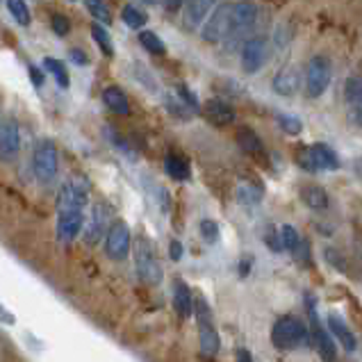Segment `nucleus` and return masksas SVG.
<instances>
[{
	"mask_svg": "<svg viewBox=\"0 0 362 362\" xmlns=\"http://www.w3.org/2000/svg\"><path fill=\"white\" fill-rule=\"evenodd\" d=\"M235 36V28H233V3L219 5L210 21L203 28V39L208 43H219Z\"/></svg>",
	"mask_w": 362,
	"mask_h": 362,
	"instance_id": "obj_6",
	"label": "nucleus"
},
{
	"mask_svg": "<svg viewBox=\"0 0 362 362\" xmlns=\"http://www.w3.org/2000/svg\"><path fill=\"white\" fill-rule=\"evenodd\" d=\"M201 235L205 237V242H210V244L217 242V239H219V226H217V221L203 219V221H201Z\"/></svg>",
	"mask_w": 362,
	"mask_h": 362,
	"instance_id": "obj_34",
	"label": "nucleus"
},
{
	"mask_svg": "<svg viewBox=\"0 0 362 362\" xmlns=\"http://www.w3.org/2000/svg\"><path fill=\"white\" fill-rule=\"evenodd\" d=\"M43 66H46V71L57 80V85H60L62 89H69V85H71L69 73H66L64 64L60 60H55V57H46V60H43Z\"/></svg>",
	"mask_w": 362,
	"mask_h": 362,
	"instance_id": "obj_24",
	"label": "nucleus"
},
{
	"mask_svg": "<svg viewBox=\"0 0 362 362\" xmlns=\"http://www.w3.org/2000/svg\"><path fill=\"white\" fill-rule=\"evenodd\" d=\"M267 62V41L255 36L248 39L242 48V66L246 73H257Z\"/></svg>",
	"mask_w": 362,
	"mask_h": 362,
	"instance_id": "obj_9",
	"label": "nucleus"
},
{
	"mask_svg": "<svg viewBox=\"0 0 362 362\" xmlns=\"http://www.w3.org/2000/svg\"><path fill=\"white\" fill-rule=\"evenodd\" d=\"M278 123H280V128L287 132V135H299V132L303 130L301 119H297V116H290V114H280Z\"/></svg>",
	"mask_w": 362,
	"mask_h": 362,
	"instance_id": "obj_33",
	"label": "nucleus"
},
{
	"mask_svg": "<svg viewBox=\"0 0 362 362\" xmlns=\"http://www.w3.org/2000/svg\"><path fill=\"white\" fill-rule=\"evenodd\" d=\"M57 169H60V160H57V149L53 142H39L34 146L32 153V171L36 180L48 184L55 180Z\"/></svg>",
	"mask_w": 362,
	"mask_h": 362,
	"instance_id": "obj_5",
	"label": "nucleus"
},
{
	"mask_svg": "<svg viewBox=\"0 0 362 362\" xmlns=\"http://www.w3.org/2000/svg\"><path fill=\"white\" fill-rule=\"evenodd\" d=\"M92 36H94V41L98 43L100 50H103V53H105L107 57H112V55H114L112 39H109L107 30H105V28H103L100 23H94V25H92Z\"/></svg>",
	"mask_w": 362,
	"mask_h": 362,
	"instance_id": "obj_30",
	"label": "nucleus"
},
{
	"mask_svg": "<svg viewBox=\"0 0 362 362\" xmlns=\"http://www.w3.org/2000/svg\"><path fill=\"white\" fill-rule=\"evenodd\" d=\"M212 5H214V0H187V3H184V23L189 28H196L205 17H208Z\"/></svg>",
	"mask_w": 362,
	"mask_h": 362,
	"instance_id": "obj_18",
	"label": "nucleus"
},
{
	"mask_svg": "<svg viewBox=\"0 0 362 362\" xmlns=\"http://www.w3.org/2000/svg\"><path fill=\"white\" fill-rule=\"evenodd\" d=\"M7 10L19 25H30V10H28L25 0H7Z\"/></svg>",
	"mask_w": 362,
	"mask_h": 362,
	"instance_id": "obj_29",
	"label": "nucleus"
},
{
	"mask_svg": "<svg viewBox=\"0 0 362 362\" xmlns=\"http://www.w3.org/2000/svg\"><path fill=\"white\" fill-rule=\"evenodd\" d=\"M139 43L149 50V53H153V55H164L167 53V46H164V41L160 39L158 34L155 32H151V30H142L139 32Z\"/></svg>",
	"mask_w": 362,
	"mask_h": 362,
	"instance_id": "obj_27",
	"label": "nucleus"
},
{
	"mask_svg": "<svg viewBox=\"0 0 362 362\" xmlns=\"http://www.w3.org/2000/svg\"><path fill=\"white\" fill-rule=\"evenodd\" d=\"M144 3H149V5H153V3H158V0H144Z\"/></svg>",
	"mask_w": 362,
	"mask_h": 362,
	"instance_id": "obj_44",
	"label": "nucleus"
},
{
	"mask_svg": "<svg viewBox=\"0 0 362 362\" xmlns=\"http://www.w3.org/2000/svg\"><path fill=\"white\" fill-rule=\"evenodd\" d=\"M271 342L278 351H294L308 342V328L297 317H280L271 328Z\"/></svg>",
	"mask_w": 362,
	"mask_h": 362,
	"instance_id": "obj_2",
	"label": "nucleus"
},
{
	"mask_svg": "<svg viewBox=\"0 0 362 362\" xmlns=\"http://www.w3.org/2000/svg\"><path fill=\"white\" fill-rule=\"evenodd\" d=\"M301 201L310 210H326L328 208V194L317 184H303L301 187Z\"/></svg>",
	"mask_w": 362,
	"mask_h": 362,
	"instance_id": "obj_21",
	"label": "nucleus"
},
{
	"mask_svg": "<svg viewBox=\"0 0 362 362\" xmlns=\"http://www.w3.org/2000/svg\"><path fill=\"white\" fill-rule=\"evenodd\" d=\"M299 164L306 169V171H337L339 169V158L337 153L326 144H312L301 149L297 155Z\"/></svg>",
	"mask_w": 362,
	"mask_h": 362,
	"instance_id": "obj_4",
	"label": "nucleus"
},
{
	"mask_svg": "<svg viewBox=\"0 0 362 362\" xmlns=\"http://www.w3.org/2000/svg\"><path fill=\"white\" fill-rule=\"evenodd\" d=\"M330 85V62L317 55L306 66V94L310 98H319Z\"/></svg>",
	"mask_w": 362,
	"mask_h": 362,
	"instance_id": "obj_8",
	"label": "nucleus"
},
{
	"mask_svg": "<svg viewBox=\"0 0 362 362\" xmlns=\"http://www.w3.org/2000/svg\"><path fill=\"white\" fill-rule=\"evenodd\" d=\"M264 244L271 248V251H283V244H280V235H276V233H267L264 235Z\"/></svg>",
	"mask_w": 362,
	"mask_h": 362,
	"instance_id": "obj_38",
	"label": "nucleus"
},
{
	"mask_svg": "<svg viewBox=\"0 0 362 362\" xmlns=\"http://www.w3.org/2000/svg\"><path fill=\"white\" fill-rule=\"evenodd\" d=\"M132 253H135V267L139 278L149 285H158L162 280V267L158 262V255H155V248L151 239L146 237L144 233H139L132 244Z\"/></svg>",
	"mask_w": 362,
	"mask_h": 362,
	"instance_id": "obj_1",
	"label": "nucleus"
},
{
	"mask_svg": "<svg viewBox=\"0 0 362 362\" xmlns=\"http://www.w3.org/2000/svg\"><path fill=\"white\" fill-rule=\"evenodd\" d=\"M303 237L299 235V231L290 224H285L283 228H280V244H283L285 251H290V253H297L299 246H301Z\"/></svg>",
	"mask_w": 362,
	"mask_h": 362,
	"instance_id": "obj_25",
	"label": "nucleus"
},
{
	"mask_svg": "<svg viewBox=\"0 0 362 362\" xmlns=\"http://www.w3.org/2000/svg\"><path fill=\"white\" fill-rule=\"evenodd\" d=\"M194 315L198 321V342H201V351L205 356H217L219 351V332L214 330V321H212V312L208 301L203 297H196L194 301Z\"/></svg>",
	"mask_w": 362,
	"mask_h": 362,
	"instance_id": "obj_3",
	"label": "nucleus"
},
{
	"mask_svg": "<svg viewBox=\"0 0 362 362\" xmlns=\"http://www.w3.org/2000/svg\"><path fill=\"white\" fill-rule=\"evenodd\" d=\"M203 112H205V116H208V121L214 123V125H219V128H224V125H231L235 121L233 107L228 105V103L219 100V98H212V100L205 103Z\"/></svg>",
	"mask_w": 362,
	"mask_h": 362,
	"instance_id": "obj_15",
	"label": "nucleus"
},
{
	"mask_svg": "<svg viewBox=\"0 0 362 362\" xmlns=\"http://www.w3.org/2000/svg\"><path fill=\"white\" fill-rule=\"evenodd\" d=\"M85 3H87L89 14L98 21V23H105V25L112 23V12H109V7L103 3V0H85Z\"/></svg>",
	"mask_w": 362,
	"mask_h": 362,
	"instance_id": "obj_28",
	"label": "nucleus"
},
{
	"mask_svg": "<svg viewBox=\"0 0 362 362\" xmlns=\"http://www.w3.org/2000/svg\"><path fill=\"white\" fill-rule=\"evenodd\" d=\"M175 94L180 96V100L191 109V112H198V98L187 89V87H184V85H178V87H175Z\"/></svg>",
	"mask_w": 362,
	"mask_h": 362,
	"instance_id": "obj_35",
	"label": "nucleus"
},
{
	"mask_svg": "<svg viewBox=\"0 0 362 362\" xmlns=\"http://www.w3.org/2000/svg\"><path fill=\"white\" fill-rule=\"evenodd\" d=\"M121 19L125 21V25L132 28V30H139V28H144L146 21H149V17H146V14L139 10V7H135V5H125Z\"/></svg>",
	"mask_w": 362,
	"mask_h": 362,
	"instance_id": "obj_26",
	"label": "nucleus"
},
{
	"mask_svg": "<svg viewBox=\"0 0 362 362\" xmlns=\"http://www.w3.org/2000/svg\"><path fill=\"white\" fill-rule=\"evenodd\" d=\"M53 30H55L57 36H66V32H69V21H66V17L55 14L53 17Z\"/></svg>",
	"mask_w": 362,
	"mask_h": 362,
	"instance_id": "obj_36",
	"label": "nucleus"
},
{
	"mask_svg": "<svg viewBox=\"0 0 362 362\" xmlns=\"http://www.w3.org/2000/svg\"><path fill=\"white\" fill-rule=\"evenodd\" d=\"M164 171L169 173V178L178 180V182L189 180V175H191L187 160H184L182 155H178V153H169L164 158Z\"/></svg>",
	"mask_w": 362,
	"mask_h": 362,
	"instance_id": "obj_19",
	"label": "nucleus"
},
{
	"mask_svg": "<svg viewBox=\"0 0 362 362\" xmlns=\"http://www.w3.org/2000/svg\"><path fill=\"white\" fill-rule=\"evenodd\" d=\"M107 217H109V210L103 203H96L92 208L89 221L83 226L85 242L89 244V246H94V244H98L103 239V233H105V228H107Z\"/></svg>",
	"mask_w": 362,
	"mask_h": 362,
	"instance_id": "obj_12",
	"label": "nucleus"
},
{
	"mask_svg": "<svg viewBox=\"0 0 362 362\" xmlns=\"http://www.w3.org/2000/svg\"><path fill=\"white\" fill-rule=\"evenodd\" d=\"M28 71H30V78H32V83H34L36 87H41V83H43V76H41V71L36 69V66H30V69H28Z\"/></svg>",
	"mask_w": 362,
	"mask_h": 362,
	"instance_id": "obj_40",
	"label": "nucleus"
},
{
	"mask_svg": "<svg viewBox=\"0 0 362 362\" xmlns=\"http://www.w3.org/2000/svg\"><path fill=\"white\" fill-rule=\"evenodd\" d=\"M299 87H301V73L299 69H294V66H285V69H280L276 73V78H273V92L280 96L297 94Z\"/></svg>",
	"mask_w": 362,
	"mask_h": 362,
	"instance_id": "obj_14",
	"label": "nucleus"
},
{
	"mask_svg": "<svg viewBox=\"0 0 362 362\" xmlns=\"http://www.w3.org/2000/svg\"><path fill=\"white\" fill-rule=\"evenodd\" d=\"M173 308L182 319L194 315V297H191V290L184 280H173Z\"/></svg>",
	"mask_w": 362,
	"mask_h": 362,
	"instance_id": "obj_16",
	"label": "nucleus"
},
{
	"mask_svg": "<svg viewBox=\"0 0 362 362\" xmlns=\"http://www.w3.org/2000/svg\"><path fill=\"white\" fill-rule=\"evenodd\" d=\"M182 253H184V248H182V244L180 239H171V244H169V255H171V260H182Z\"/></svg>",
	"mask_w": 362,
	"mask_h": 362,
	"instance_id": "obj_37",
	"label": "nucleus"
},
{
	"mask_svg": "<svg viewBox=\"0 0 362 362\" xmlns=\"http://www.w3.org/2000/svg\"><path fill=\"white\" fill-rule=\"evenodd\" d=\"M344 98L353 105H362V78H349L344 83Z\"/></svg>",
	"mask_w": 362,
	"mask_h": 362,
	"instance_id": "obj_32",
	"label": "nucleus"
},
{
	"mask_svg": "<svg viewBox=\"0 0 362 362\" xmlns=\"http://www.w3.org/2000/svg\"><path fill=\"white\" fill-rule=\"evenodd\" d=\"M315 342H317V351H319V356H321L323 362H335L337 360L335 342H332V337L323 328L317 326V323H315Z\"/></svg>",
	"mask_w": 362,
	"mask_h": 362,
	"instance_id": "obj_22",
	"label": "nucleus"
},
{
	"mask_svg": "<svg viewBox=\"0 0 362 362\" xmlns=\"http://www.w3.org/2000/svg\"><path fill=\"white\" fill-rule=\"evenodd\" d=\"M85 226V214L83 210H71V212H57V237L60 242L69 244L83 233Z\"/></svg>",
	"mask_w": 362,
	"mask_h": 362,
	"instance_id": "obj_10",
	"label": "nucleus"
},
{
	"mask_svg": "<svg viewBox=\"0 0 362 362\" xmlns=\"http://www.w3.org/2000/svg\"><path fill=\"white\" fill-rule=\"evenodd\" d=\"M257 19V7L248 0H242V3H233V28H235V36H239L242 32H246L251 25L255 23Z\"/></svg>",
	"mask_w": 362,
	"mask_h": 362,
	"instance_id": "obj_13",
	"label": "nucleus"
},
{
	"mask_svg": "<svg viewBox=\"0 0 362 362\" xmlns=\"http://www.w3.org/2000/svg\"><path fill=\"white\" fill-rule=\"evenodd\" d=\"M356 121H358V125L362 128V105L358 107V114H356Z\"/></svg>",
	"mask_w": 362,
	"mask_h": 362,
	"instance_id": "obj_43",
	"label": "nucleus"
},
{
	"mask_svg": "<svg viewBox=\"0 0 362 362\" xmlns=\"http://www.w3.org/2000/svg\"><path fill=\"white\" fill-rule=\"evenodd\" d=\"M262 198V189L255 187L251 182H242L237 187V201L244 205H251V203H257Z\"/></svg>",
	"mask_w": 362,
	"mask_h": 362,
	"instance_id": "obj_31",
	"label": "nucleus"
},
{
	"mask_svg": "<svg viewBox=\"0 0 362 362\" xmlns=\"http://www.w3.org/2000/svg\"><path fill=\"white\" fill-rule=\"evenodd\" d=\"M103 103H105L114 114H123V116L130 114V100L119 87H107V89L103 92Z\"/></svg>",
	"mask_w": 362,
	"mask_h": 362,
	"instance_id": "obj_20",
	"label": "nucleus"
},
{
	"mask_svg": "<svg viewBox=\"0 0 362 362\" xmlns=\"http://www.w3.org/2000/svg\"><path fill=\"white\" fill-rule=\"evenodd\" d=\"M237 144H239L246 153H251V155H260V153L264 151L262 139L257 137L251 128H239V130H237Z\"/></svg>",
	"mask_w": 362,
	"mask_h": 362,
	"instance_id": "obj_23",
	"label": "nucleus"
},
{
	"mask_svg": "<svg viewBox=\"0 0 362 362\" xmlns=\"http://www.w3.org/2000/svg\"><path fill=\"white\" fill-rule=\"evenodd\" d=\"M328 330L339 339V344H342L346 351H356L358 339H356V335L351 332V328L346 326V323H344L342 319H339V317H335V315L328 317Z\"/></svg>",
	"mask_w": 362,
	"mask_h": 362,
	"instance_id": "obj_17",
	"label": "nucleus"
},
{
	"mask_svg": "<svg viewBox=\"0 0 362 362\" xmlns=\"http://www.w3.org/2000/svg\"><path fill=\"white\" fill-rule=\"evenodd\" d=\"M237 362H253V358H251V353L246 349H239L237 351Z\"/></svg>",
	"mask_w": 362,
	"mask_h": 362,
	"instance_id": "obj_42",
	"label": "nucleus"
},
{
	"mask_svg": "<svg viewBox=\"0 0 362 362\" xmlns=\"http://www.w3.org/2000/svg\"><path fill=\"white\" fill-rule=\"evenodd\" d=\"M71 60L76 62V64H80V66L89 62V60H87V55L83 53V50H78V48H73V50H71Z\"/></svg>",
	"mask_w": 362,
	"mask_h": 362,
	"instance_id": "obj_39",
	"label": "nucleus"
},
{
	"mask_svg": "<svg viewBox=\"0 0 362 362\" xmlns=\"http://www.w3.org/2000/svg\"><path fill=\"white\" fill-rule=\"evenodd\" d=\"M21 149V135H19V123L14 119H7L0 125V160L12 162L17 160Z\"/></svg>",
	"mask_w": 362,
	"mask_h": 362,
	"instance_id": "obj_11",
	"label": "nucleus"
},
{
	"mask_svg": "<svg viewBox=\"0 0 362 362\" xmlns=\"http://www.w3.org/2000/svg\"><path fill=\"white\" fill-rule=\"evenodd\" d=\"M184 3H187V0H164V7L169 12H175V10H180Z\"/></svg>",
	"mask_w": 362,
	"mask_h": 362,
	"instance_id": "obj_41",
	"label": "nucleus"
},
{
	"mask_svg": "<svg viewBox=\"0 0 362 362\" xmlns=\"http://www.w3.org/2000/svg\"><path fill=\"white\" fill-rule=\"evenodd\" d=\"M130 248H132V235H130L128 224H125V221H114V224L109 226V231L105 233L107 257L109 260L121 262L130 255Z\"/></svg>",
	"mask_w": 362,
	"mask_h": 362,
	"instance_id": "obj_7",
	"label": "nucleus"
}]
</instances>
